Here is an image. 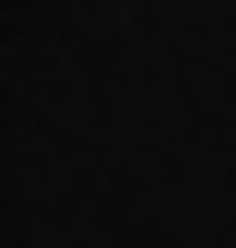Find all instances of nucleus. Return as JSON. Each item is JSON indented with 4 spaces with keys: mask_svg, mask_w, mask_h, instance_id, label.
<instances>
[]
</instances>
